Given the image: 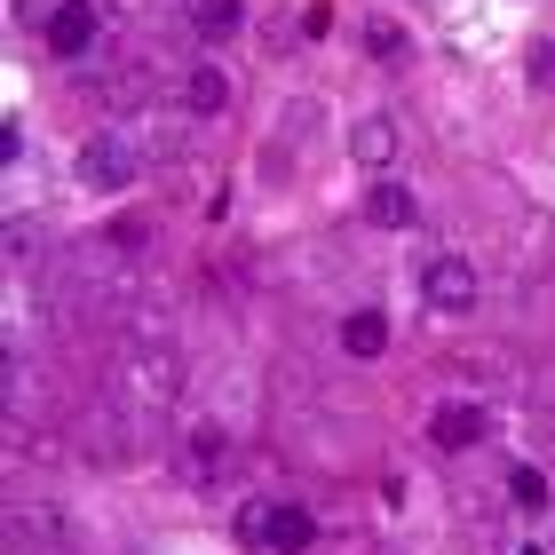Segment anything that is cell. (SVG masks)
<instances>
[{"label": "cell", "instance_id": "6da1fadb", "mask_svg": "<svg viewBox=\"0 0 555 555\" xmlns=\"http://www.w3.org/2000/svg\"><path fill=\"white\" fill-rule=\"evenodd\" d=\"M135 175H143V151H135L128 135H88V151H80V183H88V191L119 198Z\"/></svg>", "mask_w": 555, "mask_h": 555}, {"label": "cell", "instance_id": "7a4b0ae2", "mask_svg": "<svg viewBox=\"0 0 555 555\" xmlns=\"http://www.w3.org/2000/svg\"><path fill=\"white\" fill-rule=\"evenodd\" d=\"M421 294H428V310L468 318V310H476V262H468V255H428V270H421Z\"/></svg>", "mask_w": 555, "mask_h": 555}, {"label": "cell", "instance_id": "3957f363", "mask_svg": "<svg viewBox=\"0 0 555 555\" xmlns=\"http://www.w3.org/2000/svg\"><path fill=\"white\" fill-rule=\"evenodd\" d=\"M95 33H104L95 0H56V9H48V24H40V40L56 48V56H88V48H95Z\"/></svg>", "mask_w": 555, "mask_h": 555}, {"label": "cell", "instance_id": "277c9868", "mask_svg": "<svg viewBox=\"0 0 555 555\" xmlns=\"http://www.w3.org/2000/svg\"><path fill=\"white\" fill-rule=\"evenodd\" d=\"M428 437H437L444 452H468V444L492 437V413L485 405H437V413H428Z\"/></svg>", "mask_w": 555, "mask_h": 555}, {"label": "cell", "instance_id": "5b68a950", "mask_svg": "<svg viewBox=\"0 0 555 555\" xmlns=\"http://www.w3.org/2000/svg\"><path fill=\"white\" fill-rule=\"evenodd\" d=\"M349 159H358L365 175H382V167L397 159V119H382V112L358 119V128H349Z\"/></svg>", "mask_w": 555, "mask_h": 555}, {"label": "cell", "instance_id": "8992f818", "mask_svg": "<svg viewBox=\"0 0 555 555\" xmlns=\"http://www.w3.org/2000/svg\"><path fill=\"white\" fill-rule=\"evenodd\" d=\"M262 547H270V555H310V547H318V524H310V508H270V532H262Z\"/></svg>", "mask_w": 555, "mask_h": 555}, {"label": "cell", "instance_id": "52a82bcc", "mask_svg": "<svg viewBox=\"0 0 555 555\" xmlns=\"http://www.w3.org/2000/svg\"><path fill=\"white\" fill-rule=\"evenodd\" d=\"M365 215L382 222V231H413V222H421V198H413L405 183H389V175H382V183H373V198H365Z\"/></svg>", "mask_w": 555, "mask_h": 555}, {"label": "cell", "instance_id": "ba28073f", "mask_svg": "<svg viewBox=\"0 0 555 555\" xmlns=\"http://www.w3.org/2000/svg\"><path fill=\"white\" fill-rule=\"evenodd\" d=\"M191 33L198 40H238L246 33V0H191Z\"/></svg>", "mask_w": 555, "mask_h": 555}, {"label": "cell", "instance_id": "9c48e42d", "mask_svg": "<svg viewBox=\"0 0 555 555\" xmlns=\"http://www.w3.org/2000/svg\"><path fill=\"white\" fill-rule=\"evenodd\" d=\"M341 349H349V358H382V349H389V318L382 310H349L341 318Z\"/></svg>", "mask_w": 555, "mask_h": 555}, {"label": "cell", "instance_id": "30bf717a", "mask_svg": "<svg viewBox=\"0 0 555 555\" xmlns=\"http://www.w3.org/2000/svg\"><path fill=\"white\" fill-rule=\"evenodd\" d=\"M183 104H191L198 119H215L222 104H231V80H222L215 64H191V72H183Z\"/></svg>", "mask_w": 555, "mask_h": 555}, {"label": "cell", "instance_id": "8fae6325", "mask_svg": "<svg viewBox=\"0 0 555 555\" xmlns=\"http://www.w3.org/2000/svg\"><path fill=\"white\" fill-rule=\"evenodd\" d=\"M508 500H516V508H547V476L532 461H516L508 468Z\"/></svg>", "mask_w": 555, "mask_h": 555}, {"label": "cell", "instance_id": "7c38bea8", "mask_svg": "<svg viewBox=\"0 0 555 555\" xmlns=\"http://www.w3.org/2000/svg\"><path fill=\"white\" fill-rule=\"evenodd\" d=\"M191 476H198V485H215V476H222V437H215V428H191Z\"/></svg>", "mask_w": 555, "mask_h": 555}, {"label": "cell", "instance_id": "4fadbf2b", "mask_svg": "<svg viewBox=\"0 0 555 555\" xmlns=\"http://www.w3.org/2000/svg\"><path fill=\"white\" fill-rule=\"evenodd\" d=\"M524 72H532V88H555V40H532V56H524Z\"/></svg>", "mask_w": 555, "mask_h": 555}, {"label": "cell", "instance_id": "5bb4252c", "mask_svg": "<svg viewBox=\"0 0 555 555\" xmlns=\"http://www.w3.org/2000/svg\"><path fill=\"white\" fill-rule=\"evenodd\" d=\"M397 48H405V33H397V24H365V56H397Z\"/></svg>", "mask_w": 555, "mask_h": 555}, {"label": "cell", "instance_id": "9a60e30c", "mask_svg": "<svg viewBox=\"0 0 555 555\" xmlns=\"http://www.w3.org/2000/svg\"><path fill=\"white\" fill-rule=\"evenodd\" d=\"M524 555H547V547H524Z\"/></svg>", "mask_w": 555, "mask_h": 555}]
</instances>
